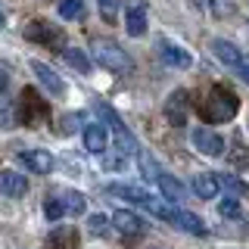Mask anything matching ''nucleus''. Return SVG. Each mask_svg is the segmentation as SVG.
Masks as SVG:
<instances>
[{"label":"nucleus","instance_id":"nucleus-1","mask_svg":"<svg viewBox=\"0 0 249 249\" xmlns=\"http://www.w3.org/2000/svg\"><path fill=\"white\" fill-rule=\"evenodd\" d=\"M237 109H240L237 93L231 88H224V84H215V88L206 93V100H202L199 115H202V122H209V124H221V122H231L233 115H237Z\"/></svg>","mask_w":249,"mask_h":249},{"label":"nucleus","instance_id":"nucleus-2","mask_svg":"<svg viewBox=\"0 0 249 249\" xmlns=\"http://www.w3.org/2000/svg\"><path fill=\"white\" fill-rule=\"evenodd\" d=\"M90 50H93V59H97L100 66H106L109 72L124 75V72H131V66H134V62H131V56L122 50L119 44L103 41V37H100V41H93V44H90Z\"/></svg>","mask_w":249,"mask_h":249},{"label":"nucleus","instance_id":"nucleus-3","mask_svg":"<svg viewBox=\"0 0 249 249\" xmlns=\"http://www.w3.org/2000/svg\"><path fill=\"white\" fill-rule=\"evenodd\" d=\"M16 112H19L22 124H41L47 115H50V109H47V103L41 100V93H37L35 88H25L19 93V106H16Z\"/></svg>","mask_w":249,"mask_h":249},{"label":"nucleus","instance_id":"nucleus-4","mask_svg":"<svg viewBox=\"0 0 249 249\" xmlns=\"http://www.w3.org/2000/svg\"><path fill=\"white\" fill-rule=\"evenodd\" d=\"M25 41L44 44V47H50V50H66V47H62L66 35H62L56 25H50V22H28L25 25Z\"/></svg>","mask_w":249,"mask_h":249},{"label":"nucleus","instance_id":"nucleus-5","mask_svg":"<svg viewBox=\"0 0 249 249\" xmlns=\"http://www.w3.org/2000/svg\"><path fill=\"white\" fill-rule=\"evenodd\" d=\"M97 109H100V115L106 119V124L112 128V134H115V143H119V153H122V156H128V153H137V140H134V134H131L128 128H124V122H122V119H119V115H115V112H112V109H109L106 103H100Z\"/></svg>","mask_w":249,"mask_h":249},{"label":"nucleus","instance_id":"nucleus-6","mask_svg":"<svg viewBox=\"0 0 249 249\" xmlns=\"http://www.w3.org/2000/svg\"><path fill=\"white\" fill-rule=\"evenodd\" d=\"M187 112H190V93H187V90H175L165 100V119H168V124L181 128V124L187 122Z\"/></svg>","mask_w":249,"mask_h":249},{"label":"nucleus","instance_id":"nucleus-7","mask_svg":"<svg viewBox=\"0 0 249 249\" xmlns=\"http://www.w3.org/2000/svg\"><path fill=\"white\" fill-rule=\"evenodd\" d=\"M156 50H159L162 62H165V66H171V69H190V66H193V56H190V53H187L184 47L165 41V37L156 44Z\"/></svg>","mask_w":249,"mask_h":249},{"label":"nucleus","instance_id":"nucleus-8","mask_svg":"<svg viewBox=\"0 0 249 249\" xmlns=\"http://www.w3.org/2000/svg\"><path fill=\"white\" fill-rule=\"evenodd\" d=\"M112 228L122 233V237H140V233L146 231V224H143V218L140 215H134L131 209H119V212L112 215Z\"/></svg>","mask_w":249,"mask_h":249},{"label":"nucleus","instance_id":"nucleus-9","mask_svg":"<svg viewBox=\"0 0 249 249\" xmlns=\"http://www.w3.org/2000/svg\"><path fill=\"white\" fill-rule=\"evenodd\" d=\"M31 72H35V78L44 84V90H50L53 97H62V93H66V81H62V78L53 72L47 62H37L35 59V62H31Z\"/></svg>","mask_w":249,"mask_h":249},{"label":"nucleus","instance_id":"nucleus-10","mask_svg":"<svg viewBox=\"0 0 249 249\" xmlns=\"http://www.w3.org/2000/svg\"><path fill=\"white\" fill-rule=\"evenodd\" d=\"M19 162L28 171H35V175H50L53 171V156L47 150H25V153H19Z\"/></svg>","mask_w":249,"mask_h":249},{"label":"nucleus","instance_id":"nucleus-11","mask_svg":"<svg viewBox=\"0 0 249 249\" xmlns=\"http://www.w3.org/2000/svg\"><path fill=\"white\" fill-rule=\"evenodd\" d=\"M193 146H196L199 153H206V156H221L224 153V140L218 137L215 131H209V128L193 131Z\"/></svg>","mask_w":249,"mask_h":249},{"label":"nucleus","instance_id":"nucleus-12","mask_svg":"<svg viewBox=\"0 0 249 249\" xmlns=\"http://www.w3.org/2000/svg\"><path fill=\"white\" fill-rule=\"evenodd\" d=\"M109 193L112 196H122V199H128V202H137V206H143V209H150L156 196H150L146 190H140V187H128V184H112L109 187Z\"/></svg>","mask_w":249,"mask_h":249},{"label":"nucleus","instance_id":"nucleus-13","mask_svg":"<svg viewBox=\"0 0 249 249\" xmlns=\"http://www.w3.org/2000/svg\"><path fill=\"white\" fill-rule=\"evenodd\" d=\"M28 181L19 175V171H0V193L3 196H25Z\"/></svg>","mask_w":249,"mask_h":249},{"label":"nucleus","instance_id":"nucleus-14","mask_svg":"<svg viewBox=\"0 0 249 249\" xmlns=\"http://www.w3.org/2000/svg\"><path fill=\"white\" fill-rule=\"evenodd\" d=\"M212 50H215V56L224 62V66H233V69H240V62H243V53L237 50L231 41H224V37H215L212 41Z\"/></svg>","mask_w":249,"mask_h":249},{"label":"nucleus","instance_id":"nucleus-15","mask_svg":"<svg viewBox=\"0 0 249 249\" xmlns=\"http://www.w3.org/2000/svg\"><path fill=\"white\" fill-rule=\"evenodd\" d=\"M47 249H78V231L75 228H56L47 237Z\"/></svg>","mask_w":249,"mask_h":249},{"label":"nucleus","instance_id":"nucleus-16","mask_svg":"<svg viewBox=\"0 0 249 249\" xmlns=\"http://www.w3.org/2000/svg\"><path fill=\"white\" fill-rule=\"evenodd\" d=\"M106 143H109V134L103 124H88L84 128V146L90 153H106Z\"/></svg>","mask_w":249,"mask_h":249},{"label":"nucleus","instance_id":"nucleus-17","mask_svg":"<svg viewBox=\"0 0 249 249\" xmlns=\"http://www.w3.org/2000/svg\"><path fill=\"white\" fill-rule=\"evenodd\" d=\"M171 221H175L181 231L193 233V237H206V224H202V218L193 215V212H175V218H171Z\"/></svg>","mask_w":249,"mask_h":249},{"label":"nucleus","instance_id":"nucleus-18","mask_svg":"<svg viewBox=\"0 0 249 249\" xmlns=\"http://www.w3.org/2000/svg\"><path fill=\"white\" fill-rule=\"evenodd\" d=\"M218 175H196L193 178V193H196L199 199H215L218 196Z\"/></svg>","mask_w":249,"mask_h":249},{"label":"nucleus","instance_id":"nucleus-19","mask_svg":"<svg viewBox=\"0 0 249 249\" xmlns=\"http://www.w3.org/2000/svg\"><path fill=\"white\" fill-rule=\"evenodd\" d=\"M156 184H159L162 196H165L168 202H181V199H184V187H181V181H178V178L159 175V178H156Z\"/></svg>","mask_w":249,"mask_h":249},{"label":"nucleus","instance_id":"nucleus-20","mask_svg":"<svg viewBox=\"0 0 249 249\" xmlns=\"http://www.w3.org/2000/svg\"><path fill=\"white\" fill-rule=\"evenodd\" d=\"M124 28H128V35H131V37L146 35V13L140 10V6H131L128 16H124Z\"/></svg>","mask_w":249,"mask_h":249},{"label":"nucleus","instance_id":"nucleus-21","mask_svg":"<svg viewBox=\"0 0 249 249\" xmlns=\"http://www.w3.org/2000/svg\"><path fill=\"white\" fill-rule=\"evenodd\" d=\"M62 59H66L69 66L75 69V72H81V75H88V72H90V59H88V53H84V50L66 47V50H62Z\"/></svg>","mask_w":249,"mask_h":249},{"label":"nucleus","instance_id":"nucleus-22","mask_svg":"<svg viewBox=\"0 0 249 249\" xmlns=\"http://www.w3.org/2000/svg\"><path fill=\"white\" fill-rule=\"evenodd\" d=\"M59 199H62V209H66V215H84V206H88V199H84L78 190H66Z\"/></svg>","mask_w":249,"mask_h":249},{"label":"nucleus","instance_id":"nucleus-23","mask_svg":"<svg viewBox=\"0 0 249 249\" xmlns=\"http://www.w3.org/2000/svg\"><path fill=\"white\" fill-rule=\"evenodd\" d=\"M59 16L69 19V22L81 19V16H84V3H81V0H62V3H59Z\"/></svg>","mask_w":249,"mask_h":249},{"label":"nucleus","instance_id":"nucleus-24","mask_svg":"<svg viewBox=\"0 0 249 249\" xmlns=\"http://www.w3.org/2000/svg\"><path fill=\"white\" fill-rule=\"evenodd\" d=\"M109 224H112V218H106V215H90L88 218V231L93 233V237H103V233L109 231Z\"/></svg>","mask_w":249,"mask_h":249},{"label":"nucleus","instance_id":"nucleus-25","mask_svg":"<svg viewBox=\"0 0 249 249\" xmlns=\"http://www.w3.org/2000/svg\"><path fill=\"white\" fill-rule=\"evenodd\" d=\"M44 215L50 218V221H59L62 215H66V209H62V199H56V196H50L44 202Z\"/></svg>","mask_w":249,"mask_h":249},{"label":"nucleus","instance_id":"nucleus-26","mask_svg":"<svg viewBox=\"0 0 249 249\" xmlns=\"http://www.w3.org/2000/svg\"><path fill=\"white\" fill-rule=\"evenodd\" d=\"M140 168H143V178H146V181H156V178L162 175V171L156 168V162H153L150 153H140Z\"/></svg>","mask_w":249,"mask_h":249},{"label":"nucleus","instance_id":"nucleus-27","mask_svg":"<svg viewBox=\"0 0 249 249\" xmlns=\"http://www.w3.org/2000/svg\"><path fill=\"white\" fill-rule=\"evenodd\" d=\"M218 184H224V187H228V193H233V196H243V193H246V184L240 181V178H233V175L218 178Z\"/></svg>","mask_w":249,"mask_h":249},{"label":"nucleus","instance_id":"nucleus-28","mask_svg":"<svg viewBox=\"0 0 249 249\" xmlns=\"http://www.w3.org/2000/svg\"><path fill=\"white\" fill-rule=\"evenodd\" d=\"M100 6V16H103L106 22H115V16H119V0H97Z\"/></svg>","mask_w":249,"mask_h":249},{"label":"nucleus","instance_id":"nucleus-29","mask_svg":"<svg viewBox=\"0 0 249 249\" xmlns=\"http://www.w3.org/2000/svg\"><path fill=\"white\" fill-rule=\"evenodd\" d=\"M221 215L224 218H240V202H237V196L221 199Z\"/></svg>","mask_w":249,"mask_h":249},{"label":"nucleus","instance_id":"nucleus-30","mask_svg":"<svg viewBox=\"0 0 249 249\" xmlns=\"http://www.w3.org/2000/svg\"><path fill=\"white\" fill-rule=\"evenodd\" d=\"M193 3H196L202 13H212V16H218V3H215V0H193Z\"/></svg>","mask_w":249,"mask_h":249},{"label":"nucleus","instance_id":"nucleus-31","mask_svg":"<svg viewBox=\"0 0 249 249\" xmlns=\"http://www.w3.org/2000/svg\"><path fill=\"white\" fill-rule=\"evenodd\" d=\"M6 90H10V75L0 69V106H3V100H6Z\"/></svg>","mask_w":249,"mask_h":249},{"label":"nucleus","instance_id":"nucleus-32","mask_svg":"<svg viewBox=\"0 0 249 249\" xmlns=\"http://www.w3.org/2000/svg\"><path fill=\"white\" fill-rule=\"evenodd\" d=\"M237 72H240V75H243L246 81H249V56H243V62H240V69H237Z\"/></svg>","mask_w":249,"mask_h":249}]
</instances>
